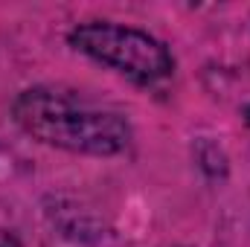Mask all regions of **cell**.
Wrapping results in <instances>:
<instances>
[{
  "label": "cell",
  "mask_w": 250,
  "mask_h": 247,
  "mask_svg": "<svg viewBox=\"0 0 250 247\" xmlns=\"http://www.w3.org/2000/svg\"><path fill=\"white\" fill-rule=\"evenodd\" d=\"M15 123L38 143L76 154L111 157L128 148L131 128L117 111L96 108L56 87H29L12 105Z\"/></svg>",
  "instance_id": "obj_1"
},
{
  "label": "cell",
  "mask_w": 250,
  "mask_h": 247,
  "mask_svg": "<svg viewBox=\"0 0 250 247\" xmlns=\"http://www.w3.org/2000/svg\"><path fill=\"white\" fill-rule=\"evenodd\" d=\"M70 44L93 62L120 70L137 84H154L175 70L172 53L163 41L120 23H82L70 32Z\"/></svg>",
  "instance_id": "obj_2"
},
{
  "label": "cell",
  "mask_w": 250,
  "mask_h": 247,
  "mask_svg": "<svg viewBox=\"0 0 250 247\" xmlns=\"http://www.w3.org/2000/svg\"><path fill=\"white\" fill-rule=\"evenodd\" d=\"M0 247H23L12 233H6V230H0Z\"/></svg>",
  "instance_id": "obj_3"
}]
</instances>
